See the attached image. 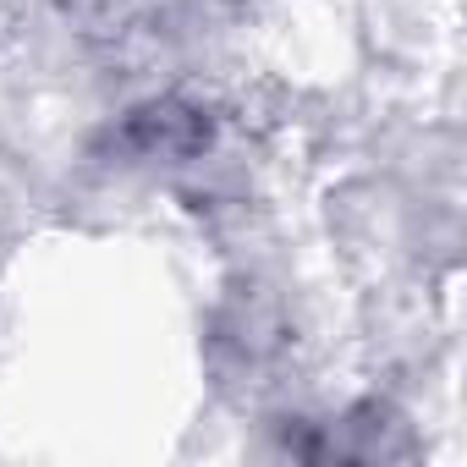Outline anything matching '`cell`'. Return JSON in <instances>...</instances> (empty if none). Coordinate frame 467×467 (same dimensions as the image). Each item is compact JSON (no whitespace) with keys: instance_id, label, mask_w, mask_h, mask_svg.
<instances>
[]
</instances>
